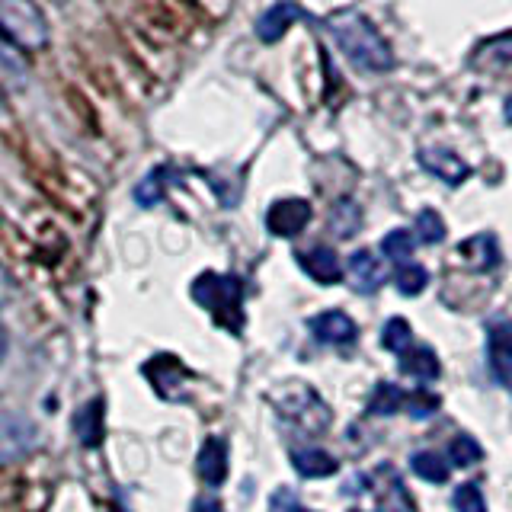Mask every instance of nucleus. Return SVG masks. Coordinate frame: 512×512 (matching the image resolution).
<instances>
[{
    "label": "nucleus",
    "instance_id": "obj_1",
    "mask_svg": "<svg viewBox=\"0 0 512 512\" xmlns=\"http://www.w3.org/2000/svg\"><path fill=\"white\" fill-rule=\"evenodd\" d=\"M324 26L352 68L368 71V74H381V71L394 68V52H391L388 39H384L372 26V20H365L359 10L330 13Z\"/></svg>",
    "mask_w": 512,
    "mask_h": 512
},
{
    "label": "nucleus",
    "instance_id": "obj_2",
    "mask_svg": "<svg viewBox=\"0 0 512 512\" xmlns=\"http://www.w3.org/2000/svg\"><path fill=\"white\" fill-rule=\"evenodd\" d=\"M192 298L215 317V324L224 330H244V288L237 276H221V272H202L192 282Z\"/></svg>",
    "mask_w": 512,
    "mask_h": 512
},
{
    "label": "nucleus",
    "instance_id": "obj_3",
    "mask_svg": "<svg viewBox=\"0 0 512 512\" xmlns=\"http://www.w3.org/2000/svg\"><path fill=\"white\" fill-rule=\"evenodd\" d=\"M0 39L20 48H42L48 42L45 13L32 0H0Z\"/></svg>",
    "mask_w": 512,
    "mask_h": 512
},
{
    "label": "nucleus",
    "instance_id": "obj_4",
    "mask_svg": "<svg viewBox=\"0 0 512 512\" xmlns=\"http://www.w3.org/2000/svg\"><path fill=\"white\" fill-rule=\"evenodd\" d=\"M276 404H279L285 420L298 423L304 432H324L330 426L327 404L311 388H304V384H288V388H282Z\"/></svg>",
    "mask_w": 512,
    "mask_h": 512
},
{
    "label": "nucleus",
    "instance_id": "obj_5",
    "mask_svg": "<svg viewBox=\"0 0 512 512\" xmlns=\"http://www.w3.org/2000/svg\"><path fill=\"white\" fill-rule=\"evenodd\" d=\"M368 487L375 490L378 512H416L413 496L407 493L404 480L391 468V464H378L375 474L368 477Z\"/></svg>",
    "mask_w": 512,
    "mask_h": 512
},
{
    "label": "nucleus",
    "instance_id": "obj_6",
    "mask_svg": "<svg viewBox=\"0 0 512 512\" xmlns=\"http://www.w3.org/2000/svg\"><path fill=\"white\" fill-rule=\"evenodd\" d=\"M32 439H36V426H32L26 416L0 404V464L23 458L32 448Z\"/></svg>",
    "mask_w": 512,
    "mask_h": 512
},
{
    "label": "nucleus",
    "instance_id": "obj_7",
    "mask_svg": "<svg viewBox=\"0 0 512 512\" xmlns=\"http://www.w3.org/2000/svg\"><path fill=\"white\" fill-rule=\"evenodd\" d=\"M487 359L490 375L512 388V320H493L487 324Z\"/></svg>",
    "mask_w": 512,
    "mask_h": 512
},
{
    "label": "nucleus",
    "instance_id": "obj_8",
    "mask_svg": "<svg viewBox=\"0 0 512 512\" xmlns=\"http://www.w3.org/2000/svg\"><path fill=\"white\" fill-rule=\"evenodd\" d=\"M391 269L384 266L372 250H356L349 256V269H346V279L352 285V292L359 295H375L378 288L388 282Z\"/></svg>",
    "mask_w": 512,
    "mask_h": 512
},
{
    "label": "nucleus",
    "instance_id": "obj_9",
    "mask_svg": "<svg viewBox=\"0 0 512 512\" xmlns=\"http://www.w3.org/2000/svg\"><path fill=\"white\" fill-rule=\"evenodd\" d=\"M304 16L308 13H304L298 0H279V4H272L260 20H256V39L266 45H276L298 20H304Z\"/></svg>",
    "mask_w": 512,
    "mask_h": 512
},
{
    "label": "nucleus",
    "instance_id": "obj_10",
    "mask_svg": "<svg viewBox=\"0 0 512 512\" xmlns=\"http://www.w3.org/2000/svg\"><path fill=\"white\" fill-rule=\"evenodd\" d=\"M311 221V205L304 199H282L266 212V228L276 237H295L308 228Z\"/></svg>",
    "mask_w": 512,
    "mask_h": 512
},
{
    "label": "nucleus",
    "instance_id": "obj_11",
    "mask_svg": "<svg viewBox=\"0 0 512 512\" xmlns=\"http://www.w3.org/2000/svg\"><path fill=\"white\" fill-rule=\"evenodd\" d=\"M416 160H420V167L426 173H432L436 180H442L448 186H461L471 176V167L448 148H423L420 154H416Z\"/></svg>",
    "mask_w": 512,
    "mask_h": 512
},
{
    "label": "nucleus",
    "instance_id": "obj_12",
    "mask_svg": "<svg viewBox=\"0 0 512 512\" xmlns=\"http://www.w3.org/2000/svg\"><path fill=\"white\" fill-rule=\"evenodd\" d=\"M311 333L317 336L320 343L327 346H352L356 343V320L343 311H324L308 320Z\"/></svg>",
    "mask_w": 512,
    "mask_h": 512
},
{
    "label": "nucleus",
    "instance_id": "obj_13",
    "mask_svg": "<svg viewBox=\"0 0 512 512\" xmlns=\"http://www.w3.org/2000/svg\"><path fill=\"white\" fill-rule=\"evenodd\" d=\"M196 471L208 487H221L228 480V442L221 436H208L199 448Z\"/></svg>",
    "mask_w": 512,
    "mask_h": 512
},
{
    "label": "nucleus",
    "instance_id": "obj_14",
    "mask_svg": "<svg viewBox=\"0 0 512 512\" xmlns=\"http://www.w3.org/2000/svg\"><path fill=\"white\" fill-rule=\"evenodd\" d=\"M298 263L308 276L320 285H336L343 279V266H340V256H336L333 247H314L308 253H298Z\"/></svg>",
    "mask_w": 512,
    "mask_h": 512
},
{
    "label": "nucleus",
    "instance_id": "obj_15",
    "mask_svg": "<svg viewBox=\"0 0 512 512\" xmlns=\"http://www.w3.org/2000/svg\"><path fill=\"white\" fill-rule=\"evenodd\" d=\"M103 413H106V400L103 397H93L74 416V432H77V439L84 442L87 448H96V445L103 442V432H106Z\"/></svg>",
    "mask_w": 512,
    "mask_h": 512
},
{
    "label": "nucleus",
    "instance_id": "obj_16",
    "mask_svg": "<svg viewBox=\"0 0 512 512\" xmlns=\"http://www.w3.org/2000/svg\"><path fill=\"white\" fill-rule=\"evenodd\" d=\"M458 253L464 256V263H468L474 272H490V269L500 266V247H496L493 234H474V237H468L458 247Z\"/></svg>",
    "mask_w": 512,
    "mask_h": 512
},
{
    "label": "nucleus",
    "instance_id": "obj_17",
    "mask_svg": "<svg viewBox=\"0 0 512 512\" xmlns=\"http://www.w3.org/2000/svg\"><path fill=\"white\" fill-rule=\"evenodd\" d=\"M144 375L154 381L157 394H164V397H176L173 391H180V381L189 378L186 365L176 362L173 356H157V359H151L148 365H144Z\"/></svg>",
    "mask_w": 512,
    "mask_h": 512
},
{
    "label": "nucleus",
    "instance_id": "obj_18",
    "mask_svg": "<svg viewBox=\"0 0 512 512\" xmlns=\"http://www.w3.org/2000/svg\"><path fill=\"white\" fill-rule=\"evenodd\" d=\"M400 372H404L407 378H416V381H436L442 375V365H439V356L429 346H416V349H407L404 356H400Z\"/></svg>",
    "mask_w": 512,
    "mask_h": 512
},
{
    "label": "nucleus",
    "instance_id": "obj_19",
    "mask_svg": "<svg viewBox=\"0 0 512 512\" xmlns=\"http://www.w3.org/2000/svg\"><path fill=\"white\" fill-rule=\"evenodd\" d=\"M292 464L301 477H314V480L330 477L340 468V461L330 452H324V448H298V452H292Z\"/></svg>",
    "mask_w": 512,
    "mask_h": 512
},
{
    "label": "nucleus",
    "instance_id": "obj_20",
    "mask_svg": "<svg viewBox=\"0 0 512 512\" xmlns=\"http://www.w3.org/2000/svg\"><path fill=\"white\" fill-rule=\"evenodd\" d=\"M330 231L340 237V240H349V237H356L359 228H362V208L356 199H340L333 205V212H330Z\"/></svg>",
    "mask_w": 512,
    "mask_h": 512
},
{
    "label": "nucleus",
    "instance_id": "obj_21",
    "mask_svg": "<svg viewBox=\"0 0 512 512\" xmlns=\"http://www.w3.org/2000/svg\"><path fill=\"white\" fill-rule=\"evenodd\" d=\"M404 404H407L404 388H397V384H391V381H378L372 397H368L365 410L372 416H394L397 410H404Z\"/></svg>",
    "mask_w": 512,
    "mask_h": 512
},
{
    "label": "nucleus",
    "instance_id": "obj_22",
    "mask_svg": "<svg viewBox=\"0 0 512 512\" xmlns=\"http://www.w3.org/2000/svg\"><path fill=\"white\" fill-rule=\"evenodd\" d=\"M413 250H416V237L410 231H404V228L388 231V234H384V240H381V253L388 256L391 263H400V266L410 263Z\"/></svg>",
    "mask_w": 512,
    "mask_h": 512
},
{
    "label": "nucleus",
    "instance_id": "obj_23",
    "mask_svg": "<svg viewBox=\"0 0 512 512\" xmlns=\"http://www.w3.org/2000/svg\"><path fill=\"white\" fill-rule=\"evenodd\" d=\"M381 346L388 352H397V356H404L407 349H413V327L404 317H391L381 330Z\"/></svg>",
    "mask_w": 512,
    "mask_h": 512
},
{
    "label": "nucleus",
    "instance_id": "obj_24",
    "mask_svg": "<svg viewBox=\"0 0 512 512\" xmlns=\"http://www.w3.org/2000/svg\"><path fill=\"white\" fill-rule=\"evenodd\" d=\"M410 468L420 474L429 484H445L448 480V464L439 452H416L410 455Z\"/></svg>",
    "mask_w": 512,
    "mask_h": 512
},
{
    "label": "nucleus",
    "instance_id": "obj_25",
    "mask_svg": "<svg viewBox=\"0 0 512 512\" xmlns=\"http://www.w3.org/2000/svg\"><path fill=\"white\" fill-rule=\"evenodd\" d=\"M484 58H490L487 68H512V32H509V36L487 42V45H480L471 64H480Z\"/></svg>",
    "mask_w": 512,
    "mask_h": 512
},
{
    "label": "nucleus",
    "instance_id": "obj_26",
    "mask_svg": "<svg viewBox=\"0 0 512 512\" xmlns=\"http://www.w3.org/2000/svg\"><path fill=\"white\" fill-rule=\"evenodd\" d=\"M480 458H484V448L477 445V439L455 436L448 442V461H452L455 468H471V464H477Z\"/></svg>",
    "mask_w": 512,
    "mask_h": 512
},
{
    "label": "nucleus",
    "instance_id": "obj_27",
    "mask_svg": "<svg viewBox=\"0 0 512 512\" xmlns=\"http://www.w3.org/2000/svg\"><path fill=\"white\" fill-rule=\"evenodd\" d=\"M426 285H429V272L420 263L397 266V288H400V295L413 298V295H420Z\"/></svg>",
    "mask_w": 512,
    "mask_h": 512
},
{
    "label": "nucleus",
    "instance_id": "obj_28",
    "mask_svg": "<svg viewBox=\"0 0 512 512\" xmlns=\"http://www.w3.org/2000/svg\"><path fill=\"white\" fill-rule=\"evenodd\" d=\"M439 407H442V400L432 391H410L407 404H404V410L413 416V420H429V416L439 413Z\"/></svg>",
    "mask_w": 512,
    "mask_h": 512
},
{
    "label": "nucleus",
    "instance_id": "obj_29",
    "mask_svg": "<svg viewBox=\"0 0 512 512\" xmlns=\"http://www.w3.org/2000/svg\"><path fill=\"white\" fill-rule=\"evenodd\" d=\"M416 237H420L423 244H439V240H445L442 215H436L432 208H423V212L416 215Z\"/></svg>",
    "mask_w": 512,
    "mask_h": 512
},
{
    "label": "nucleus",
    "instance_id": "obj_30",
    "mask_svg": "<svg viewBox=\"0 0 512 512\" xmlns=\"http://www.w3.org/2000/svg\"><path fill=\"white\" fill-rule=\"evenodd\" d=\"M455 509L458 512H487L484 493H480L477 484H461L455 490Z\"/></svg>",
    "mask_w": 512,
    "mask_h": 512
},
{
    "label": "nucleus",
    "instance_id": "obj_31",
    "mask_svg": "<svg viewBox=\"0 0 512 512\" xmlns=\"http://www.w3.org/2000/svg\"><path fill=\"white\" fill-rule=\"evenodd\" d=\"M269 512H311V509H304V506H301V500H298V493H295V490L279 487L276 493H272V500H269Z\"/></svg>",
    "mask_w": 512,
    "mask_h": 512
},
{
    "label": "nucleus",
    "instance_id": "obj_32",
    "mask_svg": "<svg viewBox=\"0 0 512 512\" xmlns=\"http://www.w3.org/2000/svg\"><path fill=\"white\" fill-rule=\"evenodd\" d=\"M160 196H164V186L157 183V176H148V180H144V183L135 189V199H138L141 205H157Z\"/></svg>",
    "mask_w": 512,
    "mask_h": 512
},
{
    "label": "nucleus",
    "instance_id": "obj_33",
    "mask_svg": "<svg viewBox=\"0 0 512 512\" xmlns=\"http://www.w3.org/2000/svg\"><path fill=\"white\" fill-rule=\"evenodd\" d=\"M192 512H224V506L215 500V496H205V500H199L196 506H192Z\"/></svg>",
    "mask_w": 512,
    "mask_h": 512
},
{
    "label": "nucleus",
    "instance_id": "obj_34",
    "mask_svg": "<svg viewBox=\"0 0 512 512\" xmlns=\"http://www.w3.org/2000/svg\"><path fill=\"white\" fill-rule=\"evenodd\" d=\"M7 356V327H4V320H0V362H4Z\"/></svg>",
    "mask_w": 512,
    "mask_h": 512
},
{
    "label": "nucleus",
    "instance_id": "obj_35",
    "mask_svg": "<svg viewBox=\"0 0 512 512\" xmlns=\"http://www.w3.org/2000/svg\"><path fill=\"white\" fill-rule=\"evenodd\" d=\"M503 116H506V122L512 125V93L506 96V103H503Z\"/></svg>",
    "mask_w": 512,
    "mask_h": 512
},
{
    "label": "nucleus",
    "instance_id": "obj_36",
    "mask_svg": "<svg viewBox=\"0 0 512 512\" xmlns=\"http://www.w3.org/2000/svg\"><path fill=\"white\" fill-rule=\"evenodd\" d=\"M0 106H4V93H0Z\"/></svg>",
    "mask_w": 512,
    "mask_h": 512
},
{
    "label": "nucleus",
    "instance_id": "obj_37",
    "mask_svg": "<svg viewBox=\"0 0 512 512\" xmlns=\"http://www.w3.org/2000/svg\"><path fill=\"white\" fill-rule=\"evenodd\" d=\"M349 512H362V509H349Z\"/></svg>",
    "mask_w": 512,
    "mask_h": 512
}]
</instances>
